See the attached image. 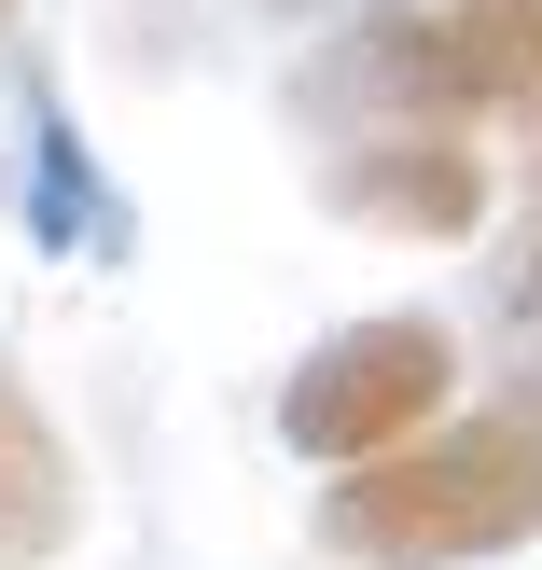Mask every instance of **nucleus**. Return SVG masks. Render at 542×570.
Masks as SVG:
<instances>
[{"label":"nucleus","mask_w":542,"mask_h":570,"mask_svg":"<svg viewBox=\"0 0 542 570\" xmlns=\"http://www.w3.org/2000/svg\"><path fill=\"white\" fill-rule=\"evenodd\" d=\"M515 195H529V223H542V126H529V154H515Z\"/></svg>","instance_id":"9"},{"label":"nucleus","mask_w":542,"mask_h":570,"mask_svg":"<svg viewBox=\"0 0 542 570\" xmlns=\"http://www.w3.org/2000/svg\"><path fill=\"white\" fill-rule=\"evenodd\" d=\"M321 543L348 570H473V557L542 543V390L445 404L417 445L334 473L321 488Z\"/></svg>","instance_id":"1"},{"label":"nucleus","mask_w":542,"mask_h":570,"mask_svg":"<svg viewBox=\"0 0 542 570\" xmlns=\"http://www.w3.org/2000/svg\"><path fill=\"white\" fill-rule=\"evenodd\" d=\"M445 404H460V321L445 306H376V321H334L278 376V445L321 473H362L390 445H417Z\"/></svg>","instance_id":"2"},{"label":"nucleus","mask_w":542,"mask_h":570,"mask_svg":"<svg viewBox=\"0 0 542 570\" xmlns=\"http://www.w3.org/2000/svg\"><path fill=\"white\" fill-rule=\"evenodd\" d=\"M487 321H501V348H529V362H542V223L487 265Z\"/></svg>","instance_id":"7"},{"label":"nucleus","mask_w":542,"mask_h":570,"mask_svg":"<svg viewBox=\"0 0 542 570\" xmlns=\"http://www.w3.org/2000/svg\"><path fill=\"white\" fill-rule=\"evenodd\" d=\"M321 209L376 223V237H417V250H460L501 209V167H487V139H334Z\"/></svg>","instance_id":"3"},{"label":"nucleus","mask_w":542,"mask_h":570,"mask_svg":"<svg viewBox=\"0 0 542 570\" xmlns=\"http://www.w3.org/2000/svg\"><path fill=\"white\" fill-rule=\"evenodd\" d=\"M473 126H542V0H432Z\"/></svg>","instance_id":"6"},{"label":"nucleus","mask_w":542,"mask_h":570,"mask_svg":"<svg viewBox=\"0 0 542 570\" xmlns=\"http://www.w3.org/2000/svg\"><path fill=\"white\" fill-rule=\"evenodd\" d=\"M0 28H14V0H0Z\"/></svg>","instance_id":"10"},{"label":"nucleus","mask_w":542,"mask_h":570,"mask_svg":"<svg viewBox=\"0 0 542 570\" xmlns=\"http://www.w3.org/2000/svg\"><path fill=\"white\" fill-rule=\"evenodd\" d=\"M83 529V473H70V432L42 417V390L0 362V570H42L70 557Z\"/></svg>","instance_id":"4"},{"label":"nucleus","mask_w":542,"mask_h":570,"mask_svg":"<svg viewBox=\"0 0 542 570\" xmlns=\"http://www.w3.org/2000/svg\"><path fill=\"white\" fill-rule=\"evenodd\" d=\"M14 223L28 250H56V265H98V250H126V195L98 181V154H83V126L28 83V181H14Z\"/></svg>","instance_id":"5"},{"label":"nucleus","mask_w":542,"mask_h":570,"mask_svg":"<svg viewBox=\"0 0 542 570\" xmlns=\"http://www.w3.org/2000/svg\"><path fill=\"white\" fill-rule=\"evenodd\" d=\"M250 14H278V28H348L362 0H250Z\"/></svg>","instance_id":"8"}]
</instances>
